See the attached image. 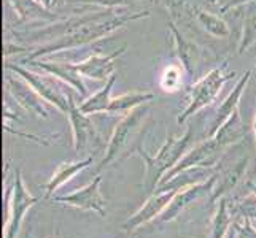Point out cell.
Wrapping results in <instances>:
<instances>
[{
    "label": "cell",
    "instance_id": "6da1fadb",
    "mask_svg": "<svg viewBox=\"0 0 256 238\" xmlns=\"http://www.w3.org/2000/svg\"><path fill=\"white\" fill-rule=\"evenodd\" d=\"M150 11H116V8H105L100 11L84 13L80 16L68 17V19H60L51 24H45V27L37 29L34 32H16L14 37L18 40H30V41H42V45L32 48L26 60L40 59L43 56H52L58 51L72 49L78 46H84L88 43L97 41L100 38L108 37L110 33L124 27L128 22L138 21L148 17Z\"/></svg>",
    "mask_w": 256,
    "mask_h": 238
},
{
    "label": "cell",
    "instance_id": "7a4b0ae2",
    "mask_svg": "<svg viewBox=\"0 0 256 238\" xmlns=\"http://www.w3.org/2000/svg\"><path fill=\"white\" fill-rule=\"evenodd\" d=\"M191 148H192V129L188 127L182 137H174V135L167 137L164 145L158 149V153L154 156H148L142 149V146H138L136 149L134 153L142 157L145 162L146 172H145L144 188L146 189L150 196L158 189L164 175L167 172H170Z\"/></svg>",
    "mask_w": 256,
    "mask_h": 238
},
{
    "label": "cell",
    "instance_id": "3957f363",
    "mask_svg": "<svg viewBox=\"0 0 256 238\" xmlns=\"http://www.w3.org/2000/svg\"><path fill=\"white\" fill-rule=\"evenodd\" d=\"M152 107L150 103H144L140 107L129 111L126 116H122L113 129V134L108 140V145L105 148V154L97 169L104 170L120 161L124 153H134L140 145H136L138 142V137L146 127V122L152 116Z\"/></svg>",
    "mask_w": 256,
    "mask_h": 238
},
{
    "label": "cell",
    "instance_id": "277c9868",
    "mask_svg": "<svg viewBox=\"0 0 256 238\" xmlns=\"http://www.w3.org/2000/svg\"><path fill=\"white\" fill-rule=\"evenodd\" d=\"M5 68L8 72H13L16 75H20L21 78H24L35 91H37L42 99L46 103L52 105L56 110H59L60 113L68 114L70 110V103L72 100H80V95L75 89H72L68 84H66L64 81H60L59 78L52 76L46 72H35L30 67H24L22 64H12L6 60Z\"/></svg>",
    "mask_w": 256,
    "mask_h": 238
},
{
    "label": "cell",
    "instance_id": "5b68a950",
    "mask_svg": "<svg viewBox=\"0 0 256 238\" xmlns=\"http://www.w3.org/2000/svg\"><path fill=\"white\" fill-rule=\"evenodd\" d=\"M234 76H236L234 70H229V65L223 62L222 65L212 68L207 75L198 79V81L194 83V86L191 87V97H190L188 107L182 111L178 118H176V124L183 126L184 122L191 116H194L198 111L214 103L216 100V97L220 95V92H222L223 86Z\"/></svg>",
    "mask_w": 256,
    "mask_h": 238
},
{
    "label": "cell",
    "instance_id": "8992f818",
    "mask_svg": "<svg viewBox=\"0 0 256 238\" xmlns=\"http://www.w3.org/2000/svg\"><path fill=\"white\" fill-rule=\"evenodd\" d=\"M14 178L13 188L8 189L5 196L6 221L4 226V238H18L26 213L38 202V197H34L26 188L20 169L14 172Z\"/></svg>",
    "mask_w": 256,
    "mask_h": 238
},
{
    "label": "cell",
    "instance_id": "52a82bcc",
    "mask_svg": "<svg viewBox=\"0 0 256 238\" xmlns=\"http://www.w3.org/2000/svg\"><path fill=\"white\" fill-rule=\"evenodd\" d=\"M228 149L215 169V186L210 196L212 202H216L231 194L245 178L246 169H248V156L236 154L232 157V151H228Z\"/></svg>",
    "mask_w": 256,
    "mask_h": 238
},
{
    "label": "cell",
    "instance_id": "ba28073f",
    "mask_svg": "<svg viewBox=\"0 0 256 238\" xmlns=\"http://www.w3.org/2000/svg\"><path fill=\"white\" fill-rule=\"evenodd\" d=\"M76 99L72 100L68 110V121L70 127H72L74 135V149L78 154H86L96 151L97 148L102 145L100 134L97 130V126L92 122L91 114H86L80 110L76 105Z\"/></svg>",
    "mask_w": 256,
    "mask_h": 238
},
{
    "label": "cell",
    "instance_id": "9c48e42d",
    "mask_svg": "<svg viewBox=\"0 0 256 238\" xmlns=\"http://www.w3.org/2000/svg\"><path fill=\"white\" fill-rule=\"evenodd\" d=\"M226 149L220 146L214 138H207L204 142L198 143L196 146H192L190 151L183 156L182 161L176 164L170 172H167L164 175V178L161 180L160 186L164 183H167L174 175H176L182 170L192 169V167H202V169H216V165L222 161V157L224 156ZM158 186V188H160Z\"/></svg>",
    "mask_w": 256,
    "mask_h": 238
},
{
    "label": "cell",
    "instance_id": "30bf717a",
    "mask_svg": "<svg viewBox=\"0 0 256 238\" xmlns=\"http://www.w3.org/2000/svg\"><path fill=\"white\" fill-rule=\"evenodd\" d=\"M5 87H6V91L10 92L14 103L18 107H21L26 113L32 114L35 118L50 119L46 102L42 99V95L35 91L24 78H21L16 73L8 75L5 78Z\"/></svg>",
    "mask_w": 256,
    "mask_h": 238
},
{
    "label": "cell",
    "instance_id": "8fae6325",
    "mask_svg": "<svg viewBox=\"0 0 256 238\" xmlns=\"http://www.w3.org/2000/svg\"><path fill=\"white\" fill-rule=\"evenodd\" d=\"M100 183H102V176L97 175L88 186L72 194H67V196H52L51 199L52 202H58V204H62L82 211H94L100 218H105L107 216V208H105L107 202H105L100 192Z\"/></svg>",
    "mask_w": 256,
    "mask_h": 238
},
{
    "label": "cell",
    "instance_id": "7c38bea8",
    "mask_svg": "<svg viewBox=\"0 0 256 238\" xmlns=\"http://www.w3.org/2000/svg\"><path fill=\"white\" fill-rule=\"evenodd\" d=\"M215 186V173L210 176L207 181L191 184L188 188H183L175 194L174 199L170 200V204L167 205V208L162 211V215L160 216L161 223H172L178 218L183 211H186L192 204H196L200 199L207 197L208 194L212 196V191Z\"/></svg>",
    "mask_w": 256,
    "mask_h": 238
},
{
    "label": "cell",
    "instance_id": "4fadbf2b",
    "mask_svg": "<svg viewBox=\"0 0 256 238\" xmlns=\"http://www.w3.org/2000/svg\"><path fill=\"white\" fill-rule=\"evenodd\" d=\"M22 64H28V67L34 70H40V72H46L52 76L59 78L60 81H64L68 84L72 89H75L80 95V99L84 100L88 97L86 91V84L83 81L82 73L78 72L76 64L72 62H62V60H45V59H32V60H26Z\"/></svg>",
    "mask_w": 256,
    "mask_h": 238
},
{
    "label": "cell",
    "instance_id": "5bb4252c",
    "mask_svg": "<svg viewBox=\"0 0 256 238\" xmlns=\"http://www.w3.org/2000/svg\"><path fill=\"white\" fill-rule=\"evenodd\" d=\"M178 191H160L153 192L152 196H148L146 202L132 215L128 221L124 223V231L126 232H134L138 227H142L148 223L154 221L156 218H160L162 215V211L167 208V205L170 204V200L174 199L175 194Z\"/></svg>",
    "mask_w": 256,
    "mask_h": 238
},
{
    "label": "cell",
    "instance_id": "9a60e30c",
    "mask_svg": "<svg viewBox=\"0 0 256 238\" xmlns=\"http://www.w3.org/2000/svg\"><path fill=\"white\" fill-rule=\"evenodd\" d=\"M128 51V45H122L121 48L114 49L110 54H91L82 62H78V72L83 78H91L96 81H108L110 76L114 75V62L121 56H124Z\"/></svg>",
    "mask_w": 256,
    "mask_h": 238
},
{
    "label": "cell",
    "instance_id": "2e32d148",
    "mask_svg": "<svg viewBox=\"0 0 256 238\" xmlns=\"http://www.w3.org/2000/svg\"><path fill=\"white\" fill-rule=\"evenodd\" d=\"M169 32L172 35L176 59H178V62L182 64L184 72H186L190 76H194L198 72L199 64H200V59H202V49L194 41H190L186 37H184V35L180 32V29L176 27V24L172 21H169Z\"/></svg>",
    "mask_w": 256,
    "mask_h": 238
},
{
    "label": "cell",
    "instance_id": "e0dca14e",
    "mask_svg": "<svg viewBox=\"0 0 256 238\" xmlns=\"http://www.w3.org/2000/svg\"><path fill=\"white\" fill-rule=\"evenodd\" d=\"M21 24H51L60 21V16L51 8L45 6L40 0H8Z\"/></svg>",
    "mask_w": 256,
    "mask_h": 238
},
{
    "label": "cell",
    "instance_id": "ac0fdd59",
    "mask_svg": "<svg viewBox=\"0 0 256 238\" xmlns=\"http://www.w3.org/2000/svg\"><path fill=\"white\" fill-rule=\"evenodd\" d=\"M252 70H246V72L239 78V81L236 83V86L232 87V91L228 94L226 99L222 102V105L218 107L216 114H215V119L212 122V127L208 130V137H212L218 130V127L223 124V122L234 114L237 110H239V105H240V99L246 89V84L250 83V78H252Z\"/></svg>",
    "mask_w": 256,
    "mask_h": 238
},
{
    "label": "cell",
    "instance_id": "d6986e66",
    "mask_svg": "<svg viewBox=\"0 0 256 238\" xmlns=\"http://www.w3.org/2000/svg\"><path fill=\"white\" fill-rule=\"evenodd\" d=\"M245 137H246V129L240 116V110H237L218 127L215 134L208 138H214L220 146L228 149L234 145L242 143V140H245Z\"/></svg>",
    "mask_w": 256,
    "mask_h": 238
},
{
    "label": "cell",
    "instance_id": "ffe728a7",
    "mask_svg": "<svg viewBox=\"0 0 256 238\" xmlns=\"http://www.w3.org/2000/svg\"><path fill=\"white\" fill-rule=\"evenodd\" d=\"M92 162H94V157L88 156V157L82 159V161H74V162L60 164L56 169V172L52 173L50 181L46 183V186H45V197L46 199L52 197V196H54V192L60 186H64V184L72 180L75 175H78L80 172H83L84 169H88V167H90Z\"/></svg>",
    "mask_w": 256,
    "mask_h": 238
},
{
    "label": "cell",
    "instance_id": "44dd1931",
    "mask_svg": "<svg viewBox=\"0 0 256 238\" xmlns=\"http://www.w3.org/2000/svg\"><path fill=\"white\" fill-rule=\"evenodd\" d=\"M154 99L153 92H140V91H132V92H126L122 95H118L112 99V103L108 107L107 114L110 116H126L129 111H132L134 108L140 107L144 103H150Z\"/></svg>",
    "mask_w": 256,
    "mask_h": 238
},
{
    "label": "cell",
    "instance_id": "7402d4cb",
    "mask_svg": "<svg viewBox=\"0 0 256 238\" xmlns=\"http://www.w3.org/2000/svg\"><path fill=\"white\" fill-rule=\"evenodd\" d=\"M114 83H116V75H112L108 81H105L104 87L94 92L92 95L86 97L84 100L80 102V110L86 114H100L107 113L112 103V89Z\"/></svg>",
    "mask_w": 256,
    "mask_h": 238
},
{
    "label": "cell",
    "instance_id": "603a6c76",
    "mask_svg": "<svg viewBox=\"0 0 256 238\" xmlns=\"http://www.w3.org/2000/svg\"><path fill=\"white\" fill-rule=\"evenodd\" d=\"M239 10H242V35L237 45V54H244L248 51L252 46L256 45V0H250L244 6H240Z\"/></svg>",
    "mask_w": 256,
    "mask_h": 238
},
{
    "label": "cell",
    "instance_id": "cb8c5ba5",
    "mask_svg": "<svg viewBox=\"0 0 256 238\" xmlns=\"http://www.w3.org/2000/svg\"><path fill=\"white\" fill-rule=\"evenodd\" d=\"M192 14L196 17V22L200 25V29L206 30L212 37L228 38L231 35V29H229L228 22L220 14L210 10H202V8H194Z\"/></svg>",
    "mask_w": 256,
    "mask_h": 238
},
{
    "label": "cell",
    "instance_id": "d4e9b609",
    "mask_svg": "<svg viewBox=\"0 0 256 238\" xmlns=\"http://www.w3.org/2000/svg\"><path fill=\"white\" fill-rule=\"evenodd\" d=\"M232 213L229 210L228 199L222 197L218 202V207L214 218H212V229H210V238H224L229 229L232 227Z\"/></svg>",
    "mask_w": 256,
    "mask_h": 238
},
{
    "label": "cell",
    "instance_id": "484cf974",
    "mask_svg": "<svg viewBox=\"0 0 256 238\" xmlns=\"http://www.w3.org/2000/svg\"><path fill=\"white\" fill-rule=\"evenodd\" d=\"M231 213L237 215V218H246L250 221L256 219V194L250 192L248 196L237 200L231 210Z\"/></svg>",
    "mask_w": 256,
    "mask_h": 238
},
{
    "label": "cell",
    "instance_id": "4316f807",
    "mask_svg": "<svg viewBox=\"0 0 256 238\" xmlns=\"http://www.w3.org/2000/svg\"><path fill=\"white\" fill-rule=\"evenodd\" d=\"M162 3L167 13H169V21L176 24L182 19V14L188 5V0H162Z\"/></svg>",
    "mask_w": 256,
    "mask_h": 238
},
{
    "label": "cell",
    "instance_id": "83f0119b",
    "mask_svg": "<svg viewBox=\"0 0 256 238\" xmlns=\"http://www.w3.org/2000/svg\"><path fill=\"white\" fill-rule=\"evenodd\" d=\"M234 227L237 232V238H256V229L250 219L237 218L234 221Z\"/></svg>",
    "mask_w": 256,
    "mask_h": 238
},
{
    "label": "cell",
    "instance_id": "f1b7e54d",
    "mask_svg": "<svg viewBox=\"0 0 256 238\" xmlns=\"http://www.w3.org/2000/svg\"><path fill=\"white\" fill-rule=\"evenodd\" d=\"M250 0H208V5L215 8L218 13H226L229 10H239Z\"/></svg>",
    "mask_w": 256,
    "mask_h": 238
},
{
    "label": "cell",
    "instance_id": "f546056e",
    "mask_svg": "<svg viewBox=\"0 0 256 238\" xmlns=\"http://www.w3.org/2000/svg\"><path fill=\"white\" fill-rule=\"evenodd\" d=\"M78 3H90V5H99L102 8H124L140 0H75Z\"/></svg>",
    "mask_w": 256,
    "mask_h": 238
},
{
    "label": "cell",
    "instance_id": "4dcf8cb0",
    "mask_svg": "<svg viewBox=\"0 0 256 238\" xmlns=\"http://www.w3.org/2000/svg\"><path fill=\"white\" fill-rule=\"evenodd\" d=\"M224 238H237V232H236V227H234V224H232V227L229 229V232L226 234V237Z\"/></svg>",
    "mask_w": 256,
    "mask_h": 238
},
{
    "label": "cell",
    "instance_id": "1f68e13d",
    "mask_svg": "<svg viewBox=\"0 0 256 238\" xmlns=\"http://www.w3.org/2000/svg\"><path fill=\"white\" fill-rule=\"evenodd\" d=\"M68 0H54V2H52V8L54 6H59V5H64V3H67Z\"/></svg>",
    "mask_w": 256,
    "mask_h": 238
},
{
    "label": "cell",
    "instance_id": "d6a6232c",
    "mask_svg": "<svg viewBox=\"0 0 256 238\" xmlns=\"http://www.w3.org/2000/svg\"><path fill=\"white\" fill-rule=\"evenodd\" d=\"M40 2L48 8H52V2H54V0H40Z\"/></svg>",
    "mask_w": 256,
    "mask_h": 238
},
{
    "label": "cell",
    "instance_id": "836d02e7",
    "mask_svg": "<svg viewBox=\"0 0 256 238\" xmlns=\"http://www.w3.org/2000/svg\"><path fill=\"white\" fill-rule=\"evenodd\" d=\"M253 134H254V142H256V114H254V121H253Z\"/></svg>",
    "mask_w": 256,
    "mask_h": 238
},
{
    "label": "cell",
    "instance_id": "e575fe53",
    "mask_svg": "<svg viewBox=\"0 0 256 238\" xmlns=\"http://www.w3.org/2000/svg\"><path fill=\"white\" fill-rule=\"evenodd\" d=\"M29 238H32V237H29ZM52 238H60V234H59V232H56V235L52 237Z\"/></svg>",
    "mask_w": 256,
    "mask_h": 238
},
{
    "label": "cell",
    "instance_id": "d590c367",
    "mask_svg": "<svg viewBox=\"0 0 256 238\" xmlns=\"http://www.w3.org/2000/svg\"><path fill=\"white\" fill-rule=\"evenodd\" d=\"M252 192L256 194V184H254V186H252Z\"/></svg>",
    "mask_w": 256,
    "mask_h": 238
}]
</instances>
